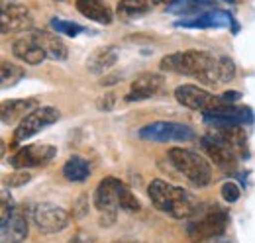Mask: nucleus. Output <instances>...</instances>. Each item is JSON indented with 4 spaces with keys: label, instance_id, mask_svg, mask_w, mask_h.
I'll list each match as a JSON object with an SVG mask.
<instances>
[{
    "label": "nucleus",
    "instance_id": "obj_1",
    "mask_svg": "<svg viewBox=\"0 0 255 243\" xmlns=\"http://www.w3.org/2000/svg\"><path fill=\"white\" fill-rule=\"evenodd\" d=\"M161 71L167 73H177V75H187L198 79L202 85L216 87L220 85L218 81V59H214L212 53L208 51H177L171 55H165L159 63Z\"/></svg>",
    "mask_w": 255,
    "mask_h": 243
},
{
    "label": "nucleus",
    "instance_id": "obj_2",
    "mask_svg": "<svg viewBox=\"0 0 255 243\" xmlns=\"http://www.w3.org/2000/svg\"><path fill=\"white\" fill-rule=\"evenodd\" d=\"M147 194L151 204L159 210V212L173 216L177 220H187L192 218L198 212V202L189 190L169 184V182L155 179L147 186Z\"/></svg>",
    "mask_w": 255,
    "mask_h": 243
},
{
    "label": "nucleus",
    "instance_id": "obj_3",
    "mask_svg": "<svg viewBox=\"0 0 255 243\" xmlns=\"http://www.w3.org/2000/svg\"><path fill=\"white\" fill-rule=\"evenodd\" d=\"M167 157H169V163L183 177H187L196 188H202V186L210 184V181H212V167L202 155L191 151V149L173 147V149H169Z\"/></svg>",
    "mask_w": 255,
    "mask_h": 243
},
{
    "label": "nucleus",
    "instance_id": "obj_4",
    "mask_svg": "<svg viewBox=\"0 0 255 243\" xmlns=\"http://www.w3.org/2000/svg\"><path fill=\"white\" fill-rule=\"evenodd\" d=\"M57 120H59V110L57 108H53V106H37L14 129L12 145L16 147V145L28 141L30 137H33L35 133H39L41 129H45L47 125L55 123Z\"/></svg>",
    "mask_w": 255,
    "mask_h": 243
},
{
    "label": "nucleus",
    "instance_id": "obj_5",
    "mask_svg": "<svg viewBox=\"0 0 255 243\" xmlns=\"http://www.w3.org/2000/svg\"><path fill=\"white\" fill-rule=\"evenodd\" d=\"M139 137L145 141L167 143V141H192L194 131L191 125L179 122H153L139 129Z\"/></svg>",
    "mask_w": 255,
    "mask_h": 243
},
{
    "label": "nucleus",
    "instance_id": "obj_6",
    "mask_svg": "<svg viewBox=\"0 0 255 243\" xmlns=\"http://www.w3.org/2000/svg\"><path fill=\"white\" fill-rule=\"evenodd\" d=\"M228 228V214L222 210H214V212L202 216L200 220H192L187 224V236L194 243L206 242V240H214L218 236H222Z\"/></svg>",
    "mask_w": 255,
    "mask_h": 243
},
{
    "label": "nucleus",
    "instance_id": "obj_7",
    "mask_svg": "<svg viewBox=\"0 0 255 243\" xmlns=\"http://www.w3.org/2000/svg\"><path fill=\"white\" fill-rule=\"evenodd\" d=\"M32 220L41 234H59L71 224V214L61 206L43 202L33 208Z\"/></svg>",
    "mask_w": 255,
    "mask_h": 243
},
{
    "label": "nucleus",
    "instance_id": "obj_8",
    "mask_svg": "<svg viewBox=\"0 0 255 243\" xmlns=\"http://www.w3.org/2000/svg\"><path fill=\"white\" fill-rule=\"evenodd\" d=\"M175 98L179 104H183L185 108L191 110H200V112H210L214 108H218L224 104L220 96H214L208 91L196 87V85H181L175 89Z\"/></svg>",
    "mask_w": 255,
    "mask_h": 243
},
{
    "label": "nucleus",
    "instance_id": "obj_9",
    "mask_svg": "<svg viewBox=\"0 0 255 243\" xmlns=\"http://www.w3.org/2000/svg\"><path fill=\"white\" fill-rule=\"evenodd\" d=\"M202 149L206 151V155L214 161L216 167H220L226 173H234L238 169V155L232 151L226 143L222 141V137L218 133H210V135H202L200 139Z\"/></svg>",
    "mask_w": 255,
    "mask_h": 243
},
{
    "label": "nucleus",
    "instance_id": "obj_10",
    "mask_svg": "<svg viewBox=\"0 0 255 243\" xmlns=\"http://www.w3.org/2000/svg\"><path fill=\"white\" fill-rule=\"evenodd\" d=\"M57 155V149L53 145H26L10 157V165L14 169H33L47 165Z\"/></svg>",
    "mask_w": 255,
    "mask_h": 243
},
{
    "label": "nucleus",
    "instance_id": "obj_11",
    "mask_svg": "<svg viewBox=\"0 0 255 243\" xmlns=\"http://www.w3.org/2000/svg\"><path fill=\"white\" fill-rule=\"evenodd\" d=\"M124 182L114 177H106L98 182L95 192V204L98 212H116L120 208V198L124 190Z\"/></svg>",
    "mask_w": 255,
    "mask_h": 243
},
{
    "label": "nucleus",
    "instance_id": "obj_12",
    "mask_svg": "<svg viewBox=\"0 0 255 243\" xmlns=\"http://www.w3.org/2000/svg\"><path fill=\"white\" fill-rule=\"evenodd\" d=\"M32 28V14L24 4H10L2 8L0 30L2 33H18Z\"/></svg>",
    "mask_w": 255,
    "mask_h": 243
},
{
    "label": "nucleus",
    "instance_id": "obj_13",
    "mask_svg": "<svg viewBox=\"0 0 255 243\" xmlns=\"http://www.w3.org/2000/svg\"><path fill=\"white\" fill-rule=\"evenodd\" d=\"M2 242L4 243H24L28 240V216L24 212V208L14 206V210L10 214L8 222H4L2 226Z\"/></svg>",
    "mask_w": 255,
    "mask_h": 243
},
{
    "label": "nucleus",
    "instance_id": "obj_14",
    "mask_svg": "<svg viewBox=\"0 0 255 243\" xmlns=\"http://www.w3.org/2000/svg\"><path fill=\"white\" fill-rule=\"evenodd\" d=\"M161 87H163V77L161 75H157V73H143L131 83V89H129V94L126 96V100L128 102L147 100V98L155 96Z\"/></svg>",
    "mask_w": 255,
    "mask_h": 243
},
{
    "label": "nucleus",
    "instance_id": "obj_15",
    "mask_svg": "<svg viewBox=\"0 0 255 243\" xmlns=\"http://www.w3.org/2000/svg\"><path fill=\"white\" fill-rule=\"evenodd\" d=\"M12 53H14L16 59L24 61L26 65H41L43 59L47 57L45 51L41 49V45L37 43V39L33 37L32 33L16 39L14 45H12Z\"/></svg>",
    "mask_w": 255,
    "mask_h": 243
},
{
    "label": "nucleus",
    "instance_id": "obj_16",
    "mask_svg": "<svg viewBox=\"0 0 255 243\" xmlns=\"http://www.w3.org/2000/svg\"><path fill=\"white\" fill-rule=\"evenodd\" d=\"M37 108V100L35 98H20V100H4L2 102V110H0V118L4 125H12L16 122H22L32 110Z\"/></svg>",
    "mask_w": 255,
    "mask_h": 243
},
{
    "label": "nucleus",
    "instance_id": "obj_17",
    "mask_svg": "<svg viewBox=\"0 0 255 243\" xmlns=\"http://www.w3.org/2000/svg\"><path fill=\"white\" fill-rule=\"evenodd\" d=\"M30 33L37 39V43L41 45V49L45 51V55H47L49 59H53V61L67 59V55H69L67 45H65L55 33H51V31H41V30H32Z\"/></svg>",
    "mask_w": 255,
    "mask_h": 243
},
{
    "label": "nucleus",
    "instance_id": "obj_18",
    "mask_svg": "<svg viewBox=\"0 0 255 243\" xmlns=\"http://www.w3.org/2000/svg\"><path fill=\"white\" fill-rule=\"evenodd\" d=\"M77 10H79L85 18L93 20L96 24L108 26V24H112V20H114L112 10H110L104 2H100V0H77Z\"/></svg>",
    "mask_w": 255,
    "mask_h": 243
},
{
    "label": "nucleus",
    "instance_id": "obj_19",
    "mask_svg": "<svg viewBox=\"0 0 255 243\" xmlns=\"http://www.w3.org/2000/svg\"><path fill=\"white\" fill-rule=\"evenodd\" d=\"M118 57H120V53H118L116 47H112V45H108V47H98V49H95V51L89 55L87 67H89L91 73L102 75L104 71H108L110 67L116 65Z\"/></svg>",
    "mask_w": 255,
    "mask_h": 243
},
{
    "label": "nucleus",
    "instance_id": "obj_20",
    "mask_svg": "<svg viewBox=\"0 0 255 243\" xmlns=\"http://www.w3.org/2000/svg\"><path fill=\"white\" fill-rule=\"evenodd\" d=\"M218 135L240 159H248V135L242 125L222 127V129H218Z\"/></svg>",
    "mask_w": 255,
    "mask_h": 243
},
{
    "label": "nucleus",
    "instance_id": "obj_21",
    "mask_svg": "<svg viewBox=\"0 0 255 243\" xmlns=\"http://www.w3.org/2000/svg\"><path fill=\"white\" fill-rule=\"evenodd\" d=\"M63 177L71 182H83L91 177V165L85 157L81 155H71L65 161L63 169H61Z\"/></svg>",
    "mask_w": 255,
    "mask_h": 243
},
{
    "label": "nucleus",
    "instance_id": "obj_22",
    "mask_svg": "<svg viewBox=\"0 0 255 243\" xmlns=\"http://www.w3.org/2000/svg\"><path fill=\"white\" fill-rule=\"evenodd\" d=\"M214 8L212 0H175L173 4L167 6L171 14H183V16H200L208 10Z\"/></svg>",
    "mask_w": 255,
    "mask_h": 243
},
{
    "label": "nucleus",
    "instance_id": "obj_23",
    "mask_svg": "<svg viewBox=\"0 0 255 243\" xmlns=\"http://www.w3.org/2000/svg\"><path fill=\"white\" fill-rule=\"evenodd\" d=\"M151 8V4L147 0H120L116 12L118 16H124V18H139L143 14H147Z\"/></svg>",
    "mask_w": 255,
    "mask_h": 243
},
{
    "label": "nucleus",
    "instance_id": "obj_24",
    "mask_svg": "<svg viewBox=\"0 0 255 243\" xmlns=\"http://www.w3.org/2000/svg\"><path fill=\"white\" fill-rule=\"evenodd\" d=\"M24 75H26V71H24L20 65L10 63V61H2L0 85H2V89H4V91H6V89H10V87H14V85H18V83L24 79Z\"/></svg>",
    "mask_w": 255,
    "mask_h": 243
},
{
    "label": "nucleus",
    "instance_id": "obj_25",
    "mask_svg": "<svg viewBox=\"0 0 255 243\" xmlns=\"http://www.w3.org/2000/svg\"><path fill=\"white\" fill-rule=\"evenodd\" d=\"M51 28L57 31V33L67 35V37H77V35H81L83 31H87L81 24H77V22L59 20V18H53V20H51Z\"/></svg>",
    "mask_w": 255,
    "mask_h": 243
},
{
    "label": "nucleus",
    "instance_id": "obj_26",
    "mask_svg": "<svg viewBox=\"0 0 255 243\" xmlns=\"http://www.w3.org/2000/svg\"><path fill=\"white\" fill-rule=\"evenodd\" d=\"M234 77H236V65H234V61L230 59V57H220L218 59V81H220V85L234 81Z\"/></svg>",
    "mask_w": 255,
    "mask_h": 243
},
{
    "label": "nucleus",
    "instance_id": "obj_27",
    "mask_svg": "<svg viewBox=\"0 0 255 243\" xmlns=\"http://www.w3.org/2000/svg\"><path fill=\"white\" fill-rule=\"evenodd\" d=\"M120 208L122 210H126V212H137L139 208H141V204H139V200L135 198V194L124 186V190H122V198H120Z\"/></svg>",
    "mask_w": 255,
    "mask_h": 243
},
{
    "label": "nucleus",
    "instance_id": "obj_28",
    "mask_svg": "<svg viewBox=\"0 0 255 243\" xmlns=\"http://www.w3.org/2000/svg\"><path fill=\"white\" fill-rule=\"evenodd\" d=\"M32 181V173H28V169H16L10 177H8V186L10 188H18V186H24L26 182Z\"/></svg>",
    "mask_w": 255,
    "mask_h": 243
},
{
    "label": "nucleus",
    "instance_id": "obj_29",
    "mask_svg": "<svg viewBox=\"0 0 255 243\" xmlns=\"http://www.w3.org/2000/svg\"><path fill=\"white\" fill-rule=\"evenodd\" d=\"M220 192H222V198L228 204L238 202V200H240V194H242V190H240V186H238L236 182H224Z\"/></svg>",
    "mask_w": 255,
    "mask_h": 243
},
{
    "label": "nucleus",
    "instance_id": "obj_30",
    "mask_svg": "<svg viewBox=\"0 0 255 243\" xmlns=\"http://www.w3.org/2000/svg\"><path fill=\"white\" fill-rule=\"evenodd\" d=\"M85 216H89V198L83 194L79 200H77V204H75V210H73V218H79V220H83Z\"/></svg>",
    "mask_w": 255,
    "mask_h": 243
},
{
    "label": "nucleus",
    "instance_id": "obj_31",
    "mask_svg": "<svg viewBox=\"0 0 255 243\" xmlns=\"http://www.w3.org/2000/svg\"><path fill=\"white\" fill-rule=\"evenodd\" d=\"M114 102H116V98H114L112 94H106V96L98 98L96 106H98V110H100V112H110V110L114 108Z\"/></svg>",
    "mask_w": 255,
    "mask_h": 243
},
{
    "label": "nucleus",
    "instance_id": "obj_32",
    "mask_svg": "<svg viewBox=\"0 0 255 243\" xmlns=\"http://www.w3.org/2000/svg\"><path fill=\"white\" fill-rule=\"evenodd\" d=\"M220 98H222L226 104H234V102H238V100L242 98V94L238 91H226L220 94Z\"/></svg>",
    "mask_w": 255,
    "mask_h": 243
},
{
    "label": "nucleus",
    "instance_id": "obj_33",
    "mask_svg": "<svg viewBox=\"0 0 255 243\" xmlns=\"http://www.w3.org/2000/svg\"><path fill=\"white\" fill-rule=\"evenodd\" d=\"M112 83H118V75H116V77H106V79H102V85H112Z\"/></svg>",
    "mask_w": 255,
    "mask_h": 243
},
{
    "label": "nucleus",
    "instance_id": "obj_34",
    "mask_svg": "<svg viewBox=\"0 0 255 243\" xmlns=\"http://www.w3.org/2000/svg\"><path fill=\"white\" fill-rule=\"evenodd\" d=\"M151 2H153V4H167V6H169V4H173L175 0H151Z\"/></svg>",
    "mask_w": 255,
    "mask_h": 243
},
{
    "label": "nucleus",
    "instance_id": "obj_35",
    "mask_svg": "<svg viewBox=\"0 0 255 243\" xmlns=\"http://www.w3.org/2000/svg\"><path fill=\"white\" fill-rule=\"evenodd\" d=\"M53 2H63V0H53Z\"/></svg>",
    "mask_w": 255,
    "mask_h": 243
}]
</instances>
